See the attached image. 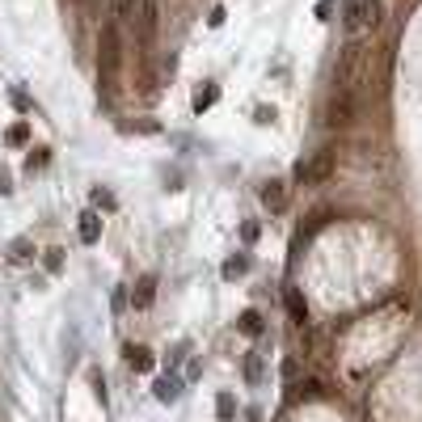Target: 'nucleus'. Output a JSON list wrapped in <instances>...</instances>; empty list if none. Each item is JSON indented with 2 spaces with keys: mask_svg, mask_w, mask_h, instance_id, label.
<instances>
[{
  "mask_svg": "<svg viewBox=\"0 0 422 422\" xmlns=\"http://www.w3.org/2000/svg\"><path fill=\"white\" fill-rule=\"evenodd\" d=\"M182 393H186V380H182L178 372H165V376H156V380H152V397H156L161 406L182 402Z\"/></svg>",
  "mask_w": 422,
  "mask_h": 422,
  "instance_id": "obj_5",
  "label": "nucleus"
},
{
  "mask_svg": "<svg viewBox=\"0 0 422 422\" xmlns=\"http://www.w3.org/2000/svg\"><path fill=\"white\" fill-rule=\"evenodd\" d=\"M368 68H372V46H368L364 38H351V42L338 51V63H334V89L355 93V85L368 76Z\"/></svg>",
  "mask_w": 422,
  "mask_h": 422,
  "instance_id": "obj_1",
  "label": "nucleus"
},
{
  "mask_svg": "<svg viewBox=\"0 0 422 422\" xmlns=\"http://www.w3.org/2000/svg\"><path fill=\"white\" fill-rule=\"evenodd\" d=\"M355 114H359V101H355V93H347V89H334V93L325 97V127H338V131H347V127L355 123Z\"/></svg>",
  "mask_w": 422,
  "mask_h": 422,
  "instance_id": "obj_3",
  "label": "nucleus"
},
{
  "mask_svg": "<svg viewBox=\"0 0 422 422\" xmlns=\"http://www.w3.org/2000/svg\"><path fill=\"white\" fill-rule=\"evenodd\" d=\"M190 351H194V347H190V338H182V342H178V347L169 351V372H173V368H178V364H182L186 355H190Z\"/></svg>",
  "mask_w": 422,
  "mask_h": 422,
  "instance_id": "obj_22",
  "label": "nucleus"
},
{
  "mask_svg": "<svg viewBox=\"0 0 422 422\" xmlns=\"http://www.w3.org/2000/svg\"><path fill=\"white\" fill-rule=\"evenodd\" d=\"M8 190H13V186H8V173L0 169V194H8Z\"/></svg>",
  "mask_w": 422,
  "mask_h": 422,
  "instance_id": "obj_31",
  "label": "nucleus"
},
{
  "mask_svg": "<svg viewBox=\"0 0 422 422\" xmlns=\"http://www.w3.org/2000/svg\"><path fill=\"white\" fill-rule=\"evenodd\" d=\"M237 330H241L245 338H262V334H266V321H262L258 309H245V313L237 317Z\"/></svg>",
  "mask_w": 422,
  "mask_h": 422,
  "instance_id": "obj_12",
  "label": "nucleus"
},
{
  "mask_svg": "<svg viewBox=\"0 0 422 422\" xmlns=\"http://www.w3.org/2000/svg\"><path fill=\"white\" fill-rule=\"evenodd\" d=\"M330 13H334V0H321V4H317V17H330Z\"/></svg>",
  "mask_w": 422,
  "mask_h": 422,
  "instance_id": "obj_30",
  "label": "nucleus"
},
{
  "mask_svg": "<svg viewBox=\"0 0 422 422\" xmlns=\"http://www.w3.org/2000/svg\"><path fill=\"white\" fill-rule=\"evenodd\" d=\"M46 165V148H30V156H25V169L34 173V169H42Z\"/></svg>",
  "mask_w": 422,
  "mask_h": 422,
  "instance_id": "obj_24",
  "label": "nucleus"
},
{
  "mask_svg": "<svg viewBox=\"0 0 422 422\" xmlns=\"http://www.w3.org/2000/svg\"><path fill=\"white\" fill-rule=\"evenodd\" d=\"M76 232H80L85 245H97V241H101V216H97V211H85L80 224H76Z\"/></svg>",
  "mask_w": 422,
  "mask_h": 422,
  "instance_id": "obj_11",
  "label": "nucleus"
},
{
  "mask_svg": "<svg viewBox=\"0 0 422 422\" xmlns=\"http://www.w3.org/2000/svg\"><path fill=\"white\" fill-rule=\"evenodd\" d=\"M359 4H364V0H342V30H347L351 38H359V34H364V21H359Z\"/></svg>",
  "mask_w": 422,
  "mask_h": 422,
  "instance_id": "obj_14",
  "label": "nucleus"
},
{
  "mask_svg": "<svg viewBox=\"0 0 422 422\" xmlns=\"http://www.w3.org/2000/svg\"><path fill=\"white\" fill-rule=\"evenodd\" d=\"M135 4H139V0H106V8H110V21H114V25L131 21V17H135Z\"/></svg>",
  "mask_w": 422,
  "mask_h": 422,
  "instance_id": "obj_15",
  "label": "nucleus"
},
{
  "mask_svg": "<svg viewBox=\"0 0 422 422\" xmlns=\"http://www.w3.org/2000/svg\"><path fill=\"white\" fill-rule=\"evenodd\" d=\"M25 135H30V127H25V123H17V127L8 131V144H25Z\"/></svg>",
  "mask_w": 422,
  "mask_h": 422,
  "instance_id": "obj_27",
  "label": "nucleus"
},
{
  "mask_svg": "<svg viewBox=\"0 0 422 422\" xmlns=\"http://www.w3.org/2000/svg\"><path fill=\"white\" fill-rule=\"evenodd\" d=\"M42 266H46V275H59V271H63V249H46V254H42Z\"/></svg>",
  "mask_w": 422,
  "mask_h": 422,
  "instance_id": "obj_21",
  "label": "nucleus"
},
{
  "mask_svg": "<svg viewBox=\"0 0 422 422\" xmlns=\"http://www.w3.org/2000/svg\"><path fill=\"white\" fill-rule=\"evenodd\" d=\"M89 385H93V397L106 406V376H101V372H89Z\"/></svg>",
  "mask_w": 422,
  "mask_h": 422,
  "instance_id": "obj_25",
  "label": "nucleus"
},
{
  "mask_svg": "<svg viewBox=\"0 0 422 422\" xmlns=\"http://www.w3.org/2000/svg\"><path fill=\"white\" fill-rule=\"evenodd\" d=\"M241 372H245V385H249V389H258V385L266 380V359H262V351H245Z\"/></svg>",
  "mask_w": 422,
  "mask_h": 422,
  "instance_id": "obj_10",
  "label": "nucleus"
},
{
  "mask_svg": "<svg viewBox=\"0 0 422 422\" xmlns=\"http://www.w3.org/2000/svg\"><path fill=\"white\" fill-rule=\"evenodd\" d=\"M34 258V245H30V237H17L13 245H8V262H30Z\"/></svg>",
  "mask_w": 422,
  "mask_h": 422,
  "instance_id": "obj_19",
  "label": "nucleus"
},
{
  "mask_svg": "<svg viewBox=\"0 0 422 422\" xmlns=\"http://www.w3.org/2000/svg\"><path fill=\"white\" fill-rule=\"evenodd\" d=\"M245 271H249V254H232V258L220 266V275H224V279H241Z\"/></svg>",
  "mask_w": 422,
  "mask_h": 422,
  "instance_id": "obj_18",
  "label": "nucleus"
},
{
  "mask_svg": "<svg viewBox=\"0 0 422 422\" xmlns=\"http://www.w3.org/2000/svg\"><path fill=\"white\" fill-rule=\"evenodd\" d=\"M359 21H364V30H380L385 25V0H364L359 4Z\"/></svg>",
  "mask_w": 422,
  "mask_h": 422,
  "instance_id": "obj_13",
  "label": "nucleus"
},
{
  "mask_svg": "<svg viewBox=\"0 0 422 422\" xmlns=\"http://www.w3.org/2000/svg\"><path fill=\"white\" fill-rule=\"evenodd\" d=\"M321 397V380H304L300 385V402H317Z\"/></svg>",
  "mask_w": 422,
  "mask_h": 422,
  "instance_id": "obj_26",
  "label": "nucleus"
},
{
  "mask_svg": "<svg viewBox=\"0 0 422 422\" xmlns=\"http://www.w3.org/2000/svg\"><path fill=\"white\" fill-rule=\"evenodd\" d=\"M101 63H106V80H110L114 68H118V25L114 21L101 30Z\"/></svg>",
  "mask_w": 422,
  "mask_h": 422,
  "instance_id": "obj_8",
  "label": "nucleus"
},
{
  "mask_svg": "<svg viewBox=\"0 0 422 422\" xmlns=\"http://www.w3.org/2000/svg\"><path fill=\"white\" fill-rule=\"evenodd\" d=\"M93 203H101V207H114V194H106V190H93Z\"/></svg>",
  "mask_w": 422,
  "mask_h": 422,
  "instance_id": "obj_29",
  "label": "nucleus"
},
{
  "mask_svg": "<svg viewBox=\"0 0 422 422\" xmlns=\"http://www.w3.org/2000/svg\"><path fill=\"white\" fill-rule=\"evenodd\" d=\"M334 169H338V148H317L313 161H300V165H296V178H300L304 186H325V182L334 178Z\"/></svg>",
  "mask_w": 422,
  "mask_h": 422,
  "instance_id": "obj_2",
  "label": "nucleus"
},
{
  "mask_svg": "<svg viewBox=\"0 0 422 422\" xmlns=\"http://www.w3.org/2000/svg\"><path fill=\"white\" fill-rule=\"evenodd\" d=\"M135 30H139V42H152L156 25H161V0H139L135 4Z\"/></svg>",
  "mask_w": 422,
  "mask_h": 422,
  "instance_id": "obj_4",
  "label": "nucleus"
},
{
  "mask_svg": "<svg viewBox=\"0 0 422 422\" xmlns=\"http://www.w3.org/2000/svg\"><path fill=\"white\" fill-rule=\"evenodd\" d=\"M241 237H245V245H254V241H258V224L245 220V224H241Z\"/></svg>",
  "mask_w": 422,
  "mask_h": 422,
  "instance_id": "obj_28",
  "label": "nucleus"
},
{
  "mask_svg": "<svg viewBox=\"0 0 422 422\" xmlns=\"http://www.w3.org/2000/svg\"><path fill=\"white\" fill-rule=\"evenodd\" d=\"M287 309H292V321H296V325L309 321V304L300 300V292H287Z\"/></svg>",
  "mask_w": 422,
  "mask_h": 422,
  "instance_id": "obj_20",
  "label": "nucleus"
},
{
  "mask_svg": "<svg viewBox=\"0 0 422 422\" xmlns=\"http://www.w3.org/2000/svg\"><path fill=\"white\" fill-rule=\"evenodd\" d=\"M152 300H156V275H144L135 287H131V309H152Z\"/></svg>",
  "mask_w": 422,
  "mask_h": 422,
  "instance_id": "obj_9",
  "label": "nucleus"
},
{
  "mask_svg": "<svg viewBox=\"0 0 422 422\" xmlns=\"http://www.w3.org/2000/svg\"><path fill=\"white\" fill-rule=\"evenodd\" d=\"M123 364H127L131 372H152V368H156V355H152L144 342H127V347H123Z\"/></svg>",
  "mask_w": 422,
  "mask_h": 422,
  "instance_id": "obj_7",
  "label": "nucleus"
},
{
  "mask_svg": "<svg viewBox=\"0 0 422 422\" xmlns=\"http://www.w3.org/2000/svg\"><path fill=\"white\" fill-rule=\"evenodd\" d=\"M216 418L220 422H237V397L224 389V393H216Z\"/></svg>",
  "mask_w": 422,
  "mask_h": 422,
  "instance_id": "obj_16",
  "label": "nucleus"
},
{
  "mask_svg": "<svg viewBox=\"0 0 422 422\" xmlns=\"http://www.w3.org/2000/svg\"><path fill=\"white\" fill-rule=\"evenodd\" d=\"M275 118H279V114H275V106H258V110H254V123H258V127H271Z\"/></svg>",
  "mask_w": 422,
  "mask_h": 422,
  "instance_id": "obj_23",
  "label": "nucleus"
},
{
  "mask_svg": "<svg viewBox=\"0 0 422 422\" xmlns=\"http://www.w3.org/2000/svg\"><path fill=\"white\" fill-rule=\"evenodd\" d=\"M262 207H266L271 216H283V211H287V182H279V178L262 182Z\"/></svg>",
  "mask_w": 422,
  "mask_h": 422,
  "instance_id": "obj_6",
  "label": "nucleus"
},
{
  "mask_svg": "<svg viewBox=\"0 0 422 422\" xmlns=\"http://www.w3.org/2000/svg\"><path fill=\"white\" fill-rule=\"evenodd\" d=\"M216 97H220V85H211V80H207V85H203V89L194 93V114L211 110V106H216Z\"/></svg>",
  "mask_w": 422,
  "mask_h": 422,
  "instance_id": "obj_17",
  "label": "nucleus"
}]
</instances>
